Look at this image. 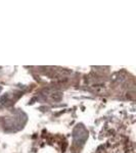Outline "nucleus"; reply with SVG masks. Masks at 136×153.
Wrapping results in <instances>:
<instances>
[{"label":"nucleus","instance_id":"f257e3e1","mask_svg":"<svg viewBox=\"0 0 136 153\" xmlns=\"http://www.w3.org/2000/svg\"><path fill=\"white\" fill-rule=\"evenodd\" d=\"M74 138H75V141L77 142V144H83L84 142L87 139V132L84 129L82 126L77 127L74 133Z\"/></svg>","mask_w":136,"mask_h":153}]
</instances>
